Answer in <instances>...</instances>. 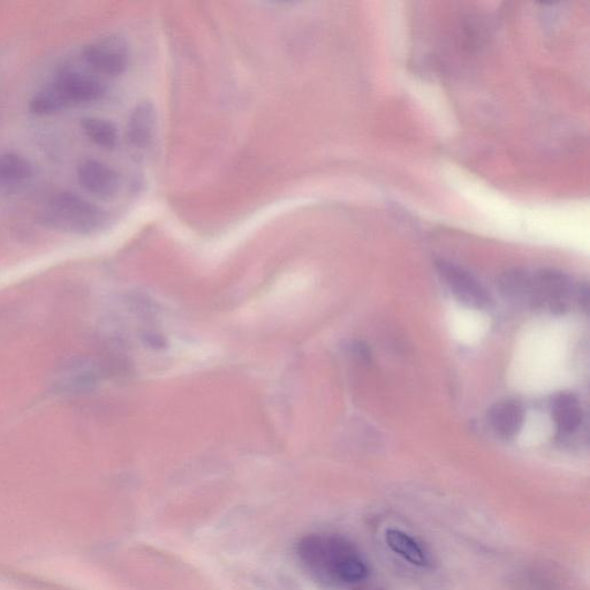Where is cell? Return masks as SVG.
<instances>
[{"label": "cell", "mask_w": 590, "mask_h": 590, "mask_svg": "<svg viewBox=\"0 0 590 590\" xmlns=\"http://www.w3.org/2000/svg\"><path fill=\"white\" fill-rule=\"evenodd\" d=\"M576 289L569 276L562 271L544 269L532 274V294L529 304L547 308L552 313H563Z\"/></svg>", "instance_id": "cell-5"}, {"label": "cell", "mask_w": 590, "mask_h": 590, "mask_svg": "<svg viewBox=\"0 0 590 590\" xmlns=\"http://www.w3.org/2000/svg\"><path fill=\"white\" fill-rule=\"evenodd\" d=\"M498 289L505 298L529 302L532 294V274L519 269L506 271L499 277Z\"/></svg>", "instance_id": "cell-12"}, {"label": "cell", "mask_w": 590, "mask_h": 590, "mask_svg": "<svg viewBox=\"0 0 590 590\" xmlns=\"http://www.w3.org/2000/svg\"><path fill=\"white\" fill-rule=\"evenodd\" d=\"M525 416L524 405L517 399L508 398L499 400L490 407L488 421L497 436L512 440L523 429Z\"/></svg>", "instance_id": "cell-8"}, {"label": "cell", "mask_w": 590, "mask_h": 590, "mask_svg": "<svg viewBox=\"0 0 590 590\" xmlns=\"http://www.w3.org/2000/svg\"><path fill=\"white\" fill-rule=\"evenodd\" d=\"M552 419L561 434H572L581 426L584 414L579 399L572 392H559L551 402Z\"/></svg>", "instance_id": "cell-10"}, {"label": "cell", "mask_w": 590, "mask_h": 590, "mask_svg": "<svg viewBox=\"0 0 590 590\" xmlns=\"http://www.w3.org/2000/svg\"><path fill=\"white\" fill-rule=\"evenodd\" d=\"M48 216L57 228L79 233L92 232L104 222L103 211L73 195L59 196L50 204Z\"/></svg>", "instance_id": "cell-3"}, {"label": "cell", "mask_w": 590, "mask_h": 590, "mask_svg": "<svg viewBox=\"0 0 590 590\" xmlns=\"http://www.w3.org/2000/svg\"><path fill=\"white\" fill-rule=\"evenodd\" d=\"M295 552L312 576L332 586L357 585L369 576L360 551L343 536L308 534L298 541Z\"/></svg>", "instance_id": "cell-1"}, {"label": "cell", "mask_w": 590, "mask_h": 590, "mask_svg": "<svg viewBox=\"0 0 590 590\" xmlns=\"http://www.w3.org/2000/svg\"><path fill=\"white\" fill-rule=\"evenodd\" d=\"M157 130V112L154 104L142 102L135 108L127 127V138L138 149H147L153 143Z\"/></svg>", "instance_id": "cell-9"}, {"label": "cell", "mask_w": 590, "mask_h": 590, "mask_svg": "<svg viewBox=\"0 0 590 590\" xmlns=\"http://www.w3.org/2000/svg\"><path fill=\"white\" fill-rule=\"evenodd\" d=\"M435 268L438 276L460 304L476 310L491 306L493 298L470 271L443 259L436 261Z\"/></svg>", "instance_id": "cell-4"}, {"label": "cell", "mask_w": 590, "mask_h": 590, "mask_svg": "<svg viewBox=\"0 0 590 590\" xmlns=\"http://www.w3.org/2000/svg\"><path fill=\"white\" fill-rule=\"evenodd\" d=\"M385 542L395 554L404 558L408 563L419 567L430 565L427 552L410 534L391 528L385 533Z\"/></svg>", "instance_id": "cell-11"}, {"label": "cell", "mask_w": 590, "mask_h": 590, "mask_svg": "<svg viewBox=\"0 0 590 590\" xmlns=\"http://www.w3.org/2000/svg\"><path fill=\"white\" fill-rule=\"evenodd\" d=\"M82 130L95 145L112 149L118 145L119 134L115 124L101 118H86L82 121Z\"/></svg>", "instance_id": "cell-13"}, {"label": "cell", "mask_w": 590, "mask_h": 590, "mask_svg": "<svg viewBox=\"0 0 590 590\" xmlns=\"http://www.w3.org/2000/svg\"><path fill=\"white\" fill-rule=\"evenodd\" d=\"M30 176L29 164L15 155L0 156V188H12Z\"/></svg>", "instance_id": "cell-14"}, {"label": "cell", "mask_w": 590, "mask_h": 590, "mask_svg": "<svg viewBox=\"0 0 590 590\" xmlns=\"http://www.w3.org/2000/svg\"><path fill=\"white\" fill-rule=\"evenodd\" d=\"M87 63L98 73L107 77H119L130 64V52L119 37H105L90 44L86 49Z\"/></svg>", "instance_id": "cell-6"}, {"label": "cell", "mask_w": 590, "mask_h": 590, "mask_svg": "<svg viewBox=\"0 0 590 590\" xmlns=\"http://www.w3.org/2000/svg\"><path fill=\"white\" fill-rule=\"evenodd\" d=\"M78 178L82 187L98 198L109 199L119 191L117 172L109 165L95 160H86L79 165Z\"/></svg>", "instance_id": "cell-7"}, {"label": "cell", "mask_w": 590, "mask_h": 590, "mask_svg": "<svg viewBox=\"0 0 590 590\" xmlns=\"http://www.w3.org/2000/svg\"><path fill=\"white\" fill-rule=\"evenodd\" d=\"M105 94L101 80L93 75L68 71L58 77L36 94L32 110L37 115H52L64 109L100 101Z\"/></svg>", "instance_id": "cell-2"}]
</instances>
